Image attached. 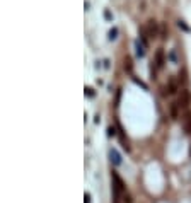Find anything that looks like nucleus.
<instances>
[{
	"label": "nucleus",
	"mask_w": 191,
	"mask_h": 203,
	"mask_svg": "<svg viewBox=\"0 0 191 203\" xmlns=\"http://www.w3.org/2000/svg\"><path fill=\"white\" fill-rule=\"evenodd\" d=\"M169 58H171V60H173V62H174V63H176V62H177V56H176V50H173V51H171V53H169Z\"/></svg>",
	"instance_id": "obj_17"
},
{
	"label": "nucleus",
	"mask_w": 191,
	"mask_h": 203,
	"mask_svg": "<svg viewBox=\"0 0 191 203\" xmlns=\"http://www.w3.org/2000/svg\"><path fill=\"white\" fill-rule=\"evenodd\" d=\"M167 33H169V31H167V26L162 24V26H161V38H162V39H167Z\"/></svg>",
	"instance_id": "obj_11"
},
{
	"label": "nucleus",
	"mask_w": 191,
	"mask_h": 203,
	"mask_svg": "<svg viewBox=\"0 0 191 203\" xmlns=\"http://www.w3.org/2000/svg\"><path fill=\"white\" fill-rule=\"evenodd\" d=\"M145 29H147L148 38H157L159 34H161V29H159V22L155 21V19H148V22H147V26H145Z\"/></svg>",
	"instance_id": "obj_2"
},
{
	"label": "nucleus",
	"mask_w": 191,
	"mask_h": 203,
	"mask_svg": "<svg viewBox=\"0 0 191 203\" xmlns=\"http://www.w3.org/2000/svg\"><path fill=\"white\" fill-rule=\"evenodd\" d=\"M167 94L169 96H174V94H177V91H179V84H177V80L174 77H171L169 80H167Z\"/></svg>",
	"instance_id": "obj_5"
},
{
	"label": "nucleus",
	"mask_w": 191,
	"mask_h": 203,
	"mask_svg": "<svg viewBox=\"0 0 191 203\" xmlns=\"http://www.w3.org/2000/svg\"><path fill=\"white\" fill-rule=\"evenodd\" d=\"M114 203H118V198H114Z\"/></svg>",
	"instance_id": "obj_21"
},
{
	"label": "nucleus",
	"mask_w": 191,
	"mask_h": 203,
	"mask_svg": "<svg viewBox=\"0 0 191 203\" xmlns=\"http://www.w3.org/2000/svg\"><path fill=\"white\" fill-rule=\"evenodd\" d=\"M84 203H91V193H85L84 195Z\"/></svg>",
	"instance_id": "obj_18"
},
{
	"label": "nucleus",
	"mask_w": 191,
	"mask_h": 203,
	"mask_svg": "<svg viewBox=\"0 0 191 203\" xmlns=\"http://www.w3.org/2000/svg\"><path fill=\"white\" fill-rule=\"evenodd\" d=\"M177 26H179V29H183L184 31V33H189V26H188V24H186V22H184V21H181V19H179V21H177Z\"/></svg>",
	"instance_id": "obj_10"
},
{
	"label": "nucleus",
	"mask_w": 191,
	"mask_h": 203,
	"mask_svg": "<svg viewBox=\"0 0 191 203\" xmlns=\"http://www.w3.org/2000/svg\"><path fill=\"white\" fill-rule=\"evenodd\" d=\"M169 113H171V118H173V120H179V104H177V103L171 104Z\"/></svg>",
	"instance_id": "obj_8"
},
{
	"label": "nucleus",
	"mask_w": 191,
	"mask_h": 203,
	"mask_svg": "<svg viewBox=\"0 0 191 203\" xmlns=\"http://www.w3.org/2000/svg\"><path fill=\"white\" fill-rule=\"evenodd\" d=\"M120 97H121V89H118L116 91V101H114V106H120Z\"/></svg>",
	"instance_id": "obj_15"
},
{
	"label": "nucleus",
	"mask_w": 191,
	"mask_h": 203,
	"mask_svg": "<svg viewBox=\"0 0 191 203\" xmlns=\"http://www.w3.org/2000/svg\"><path fill=\"white\" fill-rule=\"evenodd\" d=\"M104 68H109V60H104Z\"/></svg>",
	"instance_id": "obj_20"
},
{
	"label": "nucleus",
	"mask_w": 191,
	"mask_h": 203,
	"mask_svg": "<svg viewBox=\"0 0 191 203\" xmlns=\"http://www.w3.org/2000/svg\"><path fill=\"white\" fill-rule=\"evenodd\" d=\"M177 104H179L181 109H189V104H191V92L188 89H183L179 94V99H177Z\"/></svg>",
	"instance_id": "obj_1"
},
{
	"label": "nucleus",
	"mask_w": 191,
	"mask_h": 203,
	"mask_svg": "<svg viewBox=\"0 0 191 203\" xmlns=\"http://www.w3.org/2000/svg\"><path fill=\"white\" fill-rule=\"evenodd\" d=\"M183 130L186 135H191V111L186 109L183 116Z\"/></svg>",
	"instance_id": "obj_4"
},
{
	"label": "nucleus",
	"mask_w": 191,
	"mask_h": 203,
	"mask_svg": "<svg viewBox=\"0 0 191 203\" xmlns=\"http://www.w3.org/2000/svg\"><path fill=\"white\" fill-rule=\"evenodd\" d=\"M133 82H135V84H138L140 87H142V89H145V91H147V89H148L145 82H142V80H140V79H136V77H133Z\"/></svg>",
	"instance_id": "obj_13"
},
{
	"label": "nucleus",
	"mask_w": 191,
	"mask_h": 203,
	"mask_svg": "<svg viewBox=\"0 0 191 203\" xmlns=\"http://www.w3.org/2000/svg\"><path fill=\"white\" fill-rule=\"evenodd\" d=\"M154 62H155V65L159 67V70H161V68H164V65H165V53H164V48H159L157 51H155Z\"/></svg>",
	"instance_id": "obj_3"
},
{
	"label": "nucleus",
	"mask_w": 191,
	"mask_h": 203,
	"mask_svg": "<svg viewBox=\"0 0 191 203\" xmlns=\"http://www.w3.org/2000/svg\"><path fill=\"white\" fill-rule=\"evenodd\" d=\"M116 135V128L114 126H108V137H114Z\"/></svg>",
	"instance_id": "obj_16"
},
{
	"label": "nucleus",
	"mask_w": 191,
	"mask_h": 203,
	"mask_svg": "<svg viewBox=\"0 0 191 203\" xmlns=\"http://www.w3.org/2000/svg\"><path fill=\"white\" fill-rule=\"evenodd\" d=\"M145 48H147V46H145V44H143L140 39L135 41V53H136V56H140V58H142V56H145Z\"/></svg>",
	"instance_id": "obj_7"
},
{
	"label": "nucleus",
	"mask_w": 191,
	"mask_h": 203,
	"mask_svg": "<svg viewBox=\"0 0 191 203\" xmlns=\"http://www.w3.org/2000/svg\"><path fill=\"white\" fill-rule=\"evenodd\" d=\"M109 160L113 166H121V155L116 148H109Z\"/></svg>",
	"instance_id": "obj_6"
},
{
	"label": "nucleus",
	"mask_w": 191,
	"mask_h": 203,
	"mask_svg": "<svg viewBox=\"0 0 191 203\" xmlns=\"http://www.w3.org/2000/svg\"><path fill=\"white\" fill-rule=\"evenodd\" d=\"M125 70L128 72V74H132L133 72V62H132V56H125Z\"/></svg>",
	"instance_id": "obj_9"
},
{
	"label": "nucleus",
	"mask_w": 191,
	"mask_h": 203,
	"mask_svg": "<svg viewBox=\"0 0 191 203\" xmlns=\"http://www.w3.org/2000/svg\"><path fill=\"white\" fill-rule=\"evenodd\" d=\"M118 38V27H113V29L109 31V39L113 41V39H116Z\"/></svg>",
	"instance_id": "obj_12"
},
{
	"label": "nucleus",
	"mask_w": 191,
	"mask_h": 203,
	"mask_svg": "<svg viewBox=\"0 0 191 203\" xmlns=\"http://www.w3.org/2000/svg\"><path fill=\"white\" fill-rule=\"evenodd\" d=\"M85 96H87V97H94L96 96L94 89H92V87H85Z\"/></svg>",
	"instance_id": "obj_14"
},
{
	"label": "nucleus",
	"mask_w": 191,
	"mask_h": 203,
	"mask_svg": "<svg viewBox=\"0 0 191 203\" xmlns=\"http://www.w3.org/2000/svg\"><path fill=\"white\" fill-rule=\"evenodd\" d=\"M104 17H106L108 21H111V12L109 10H104Z\"/></svg>",
	"instance_id": "obj_19"
}]
</instances>
